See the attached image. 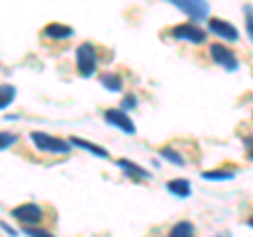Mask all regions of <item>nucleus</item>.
Returning a JSON list of instances; mask_svg holds the SVG:
<instances>
[{
	"label": "nucleus",
	"mask_w": 253,
	"mask_h": 237,
	"mask_svg": "<svg viewBox=\"0 0 253 237\" xmlns=\"http://www.w3.org/2000/svg\"><path fill=\"white\" fill-rule=\"evenodd\" d=\"M30 140L34 142V146L38 148L41 153H61V155H68L72 144L61 138H55V136H49L44 131H32L30 133Z\"/></svg>",
	"instance_id": "nucleus-1"
},
{
	"label": "nucleus",
	"mask_w": 253,
	"mask_h": 237,
	"mask_svg": "<svg viewBox=\"0 0 253 237\" xmlns=\"http://www.w3.org/2000/svg\"><path fill=\"white\" fill-rule=\"evenodd\" d=\"M76 68L83 78H89L97 70V53L91 43H81L76 47Z\"/></svg>",
	"instance_id": "nucleus-2"
},
{
	"label": "nucleus",
	"mask_w": 253,
	"mask_h": 237,
	"mask_svg": "<svg viewBox=\"0 0 253 237\" xmlns=\"http://www.w3.org/2000/svg\"><path fill=\"white\" fill-rule=\"evenodd\" d=\"M209 53H211V59L215 61L217 66L224 68L226 72H236V70H239V59H236L234 51H230L226 45L213 43L209 47Z\"/></svg>",
	"instance_id": "nucleus-3"
},
{
	"label": "nucleus",
	"mask_w": 253,
	"mask_h": 237,
	"mask_svg": "<svg viewBox=\"0 0 253 237\" xmlns=\"http://www.w3.org/2000/svg\"><path fill=\"white\" fill-rule=\"evenodd\" d=\"M171 36L177 38V41H186V43H192V45H203L207 41V34L205 30H201L199 26L192 23H179V26H173L171 28Z\"/></svg>",
	"instance_id": "nucleus-4"
},
{
	"label": "nucleus",
	"mask_w": 253,
	"mask_h": 237,
	"mask_svg": "<svg viewBox=\"0 0 253 237\" xmlns=\"http://www.w3.org/2000/svg\"><path fill=\"white\" fill-rule=\"evenodd\" d=\"M11 216L23 223V227H36L42 220V210L36 203H23L11 210Z\"/></svg>",
	"instance_id": "nucleus-5"
},
{
	"label": "nucleus",
	"mask_w": 253,
	"mask_h": 237,
	"mask_svg": "<svg viewBox=\"0 0 253 237\" xmlns=\"http://www.w3.org/2000/svg\"><path fill=\"white\" fill-rule=\"evenodd\" d=\"M171 4L177 6L181 13H186L188 17L194 21H203V19H207V15H209V4L201 2V0H196V2H192V0H173Z\"/></svg>",
	"instance_id": "nucleus-6"
},
{
	"label": "nucleus",
	"mask_w": 253,
	"mask_h": 237,
	"mask_svg": "<svg viewBox=\"0 0 253 237\" xmlns=\"http://www.w3.org/2000/svg\"><path fill=\"white\" fill-rule=\"evenodd\" d=\"M104 118H106L108 125H114V127H118L121 131L129 133V136L135 133V125H133L131 117L126 115L125 110H121V108H108L106 113H104Z\"/></svg>",
	"instance_id": "nucleus-7"
},
{
	"label": "nucleus",
	"mask_w": 253,
	"mask_h": 237,
	"mask_svg": "<svg viewBox=\"0 0 253 237\" xmlns=\"http://www.w3.org/2000/svg\"><path fill=\"white\" fill-rule=\"evenodd\" d=\"M209 32L219 36V38H224V41H230V43L239 41V30H236L232 23H228L224 19H217V17L209 19Z\"/></svg>",
	"instance_id": "nucleus-8"
},
{
	"label": "nucleus",
	"mask_w": 253,
	"mask_h": 237,
	"mask_svg": "<svg viewBox=\"0 0 253 237\" xmlns=\"http://www.w3.org/2000/svg\"><path fill=\"white\" fill-rule=\"evenodd\" d=\"M42 36L49 41H68L74 36V28L63 26V23H49L42 28Z\"/></svg>",
	"instance_id": "nucleus-9"
},
{
	"label": "nucleus",
	"mask_w": 253,
	"mask_h": 237,
	"mask_svg": "<svg viewBox=\"0 0 253 237\" xmlns=\"http://www.w3.org/2000/svg\"><path fill=\"white\" fill-rule=\"evenodd\" d=\"M116 165L126 174V176H131V178H135V180H150V178H152V174L146 172L144 168H141V165L133 163V161H129V159H118Z\"/></svg>",
	"instance_id": "nucleus-10"
},
{
	"label": "nucleus",
	"mask_w": 253,
	"mask_h": 237,
	"mask_svg": "<svg viewBox=\"0 0 253 237\" xmlns=\"http://www.w3.org/2000/svg\"><path fill=\"white\" fill-rule=\"evenodd\" d=\"M70 144L76 146V148H84V151L93 153L95 157H99V159H108L110 153L106 151V148H101L97 144H93V142H86V140H81V138H70Z\"/></svg>",
	"instance_id": "nucleus-11"
},
{
	"label": "nucleus",
	"mask_w": 253,
	"mask_h": 237,
	"mask_svg": "<svg viewBox=\"0 0 253 237\" xmlns=\"http://www.w3.org/2000/svg\"><path fill=\"white\" fill-rule=\"evenodd\" d=\"M99 83H101V87L104 89H108V91H123V87H125V83H123V76L121 74H116V72H104L99 76Z\"/></svg>",
	"instance_id": "nucleus-12"
},
{
	"label": "nucleus",
	"mask_w": 253,
	"mask_h": 237,
	"mask_svg": "<svg viewBox=\"0 0 253 237\" xmlns=\"http://www.w3.org/2000/svg\"><path fill=\"white\" fill-rule=\"evenodd\" d=\"M167 191L171 195H175V197H190V193H192V188H190V182L186 178H175V180H169L167 182Z\"/></svg>",
	"instance_id": "nucleus-13"
},
{
	"label": "nucleus",
	"mask_w": 253,
	"mask_h": 237,
	"mask_svg": "<svg viewBox=\"0 0 253 237\" xmlns=\"http://www.w3.org/2000/svg\"><path fill=\"white\" fill-rule=\"evenodd\" d=\"M167 237H194V225L188 223V220H181L171 229Z\"/></svg>",
	"instance_id": "nucleus-14"
},
{
	"label": "nucleus",
	"mask_w": 253,
	"mask_h": 237,
	"mask_svg": "<svg viewBox=\"0 0 253 237\" xmlns=\"http://www.w3.org/2000/svg\"><path fill=\"white\" fill-rule=\"evenodd\" d=\"M201 178L203 180H217V182H221V180H232L234 172H230V170H211V172H203Z\"/></svg>",
	"instance_id": "nucleus-15"
},
{
	"label": "nucleus",
	"mask_w": 253,
	"mask_h": 237,
	"mask_svg": "<svg viewBox=\"0 0 253 237\" xmlns=\"http://www.w3.org/2000/svg\"><path fill=\"white\" fill-rule=\"evenodd\" d=\"M158 155H161L163 159L171 161L173 165H184V157H181L177 151H173V148H169V146H163L161 151H158Z\"/></svg>",
	"instance_id": "nucleus-16"
},
{
	"label": "nucleus",
	"mask_w": 253,
	"mask_h": 237,
	"mask_svg": "<svg viewBox=\"0 0 253 237\" xmlns=\"http://www.w3.org/2000/svg\"><path fill=\"white\" fill-rule=\"evenodd\" d=\"M15 100V87L13 85H2V89H0V108H6Z\"/></svg>",
	"instance_id": "nucleus-17"
},
{
	"label": "nucleus",
	"mask_w": 253,
	"mask_h": 237,
	"mask_svg": "<svg viewBox=\"0 0 253 237\" xmlns=\"http://www.w3.org/2000/svg\"><path fill=\"white\" fill-rule=\"evenodd\" d=\"M243 13H245V19H247V34H249L251 43H253V6L251 4L243 6Z\"/></svg>",
	"instance_id": "nucleus-18"
},
{
	"label": "nucleus",
	"mask_w": 253,
	"mask_h": 237,
	"mask_svg": "<svg viewBox=\"0 0 253 237\" xmlns=\"http://www.w3.org/2000/svg\"><path fill=\"white\" fill-rule=\"evenodd\" d=\"M2 140H0V148L2 151H6L9 146H13L15 142H17V133H9V131H2V136H0Z\"/></svg>",
	"instance_id": "nucleus-19"
},
{
	"label": "nucleus",
	"mask_w": 253,
	"mask_h": 237,
	"mask_svg": "<svg viewBox=\"0 0 253 237\" xmlns=\"http://www.w3.org/2000/svg\"><path fill=\"white\" fill-rule=\"evenodd\" d=\"M23 233H26L28 237H53L49 231L38 229V227H23Z\"/></svg>",
	"instance_id": "nucleus-20"
},
{
	"label": "nucleus",
	"mask_w": 253,
	"mask_h": 237,
	"mask_svg": "<svg viewBox=\"0 0 253 237\" xmlns=\"http://www.w3.org/2000/svg\"><path fill=\"white\" fill-rule=\"evenodd\" d=\"M137 106V96L135 93H126V96L123 98V104H121V110H131V108H135Z\"/></svg>",
	"instance_id": "nucleus-21"
},
{
	"label": "nucleus",
	"mask_w": 253,
	"mask_h": 237,
	"mask_svg": "<svg viewBox=\"0 0 253 237\" xmlns=\"http://www.w3.org/2000/svg\"><path fill=\"white\" fill-rule=\"evenodd\" d=\"M245 146H247L249 151H253V138H245Z\"/></svg>",
	"instance_id": "nucleus-22"
},
{
	"label": "nucleus",
	"mask_w": 253,
	"mask_h": 237,
	"mask_svg": "<svg viewBox=\"0 0 253 237\" xmlns=\"http://www.w3.org/2000/svg\"><path fill=\"white\" fill-rule=\"evenodd\" d=\"M2 229H4V231H6V233H9V235H15V231H13V229H11L9 225H2Z\"/></svg>",
	"instance_id": "nucleus-23"
},
{
	"label": "nucleus",
	"mask_w": 253,
	"mask_h": 237,
	"mask_svg": "<svg viewBox=\"0 0 253 237\" xmlns=\"http://www.w3.org/2000/svg\"><path fill=\"white\" fill-rule=\"evenodd\" d=\"M247 225H249V227H251V229H253V216H251V218H249V220H247Z\"/></svg>",
	"instance_id": "nucleus-24"
},
{
	"label": "nucleus",
	"mask_w": 253,
	"mask_h": 237,
	"mask_svg": "<svg viewBox=\"0 0 253 237\" xmlns=\"http://www.w3.org/2000/svg\"><path fill=\"white\" fill-rule=\"evenodd\" d=\"M249 159H251V161H253V151H249Z\"/></svg>",
	"instance_id": "nucleus-25"
}]
</instances>
